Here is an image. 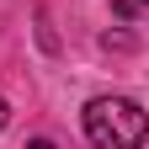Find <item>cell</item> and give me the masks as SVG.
<instances>
[{
    "label": "cell",
    "mask_w": 149,
    "mask_h": 149,
    "mask_svg": "<svg viewBox=\"0 0 149 149\" xmlns=\"http://www.w3.org/2000/svg\"><path fill=\"white\" fill-rule=\"evenodd\" d=\"M85 133L96 149H139L149 133V117L128 96H96L85 107Z\"/></svg>",
    "instance_id": "obj_1"
},
{
    "label": "cell",
    "mask_w": 149,
    "mask_h": 149,
    "mask_svg": "<svg viewBox=\"0 0 149 149\" xmlns=\"http://www.w3.org/2000/svg\"><path fill=\"white\" fill-rule=\"evenodd\" d=\"M27 149H53V144H48V139H32V144H27Z\"/></svg>",
    "instance_id": "obj_2"
},
{
    "label": "cell",
    "mask_w": 149,
    "mask_h": 149,
    "mask_svg": "<svg viewBox=\"0 0 149 149\" xmlns=\"http://www.w3.org/2000/svg\"><path fill=\"white\" fill-rule=\"evenodd\" d=\"M0 123H6V101H0Z\"/></svg>",
    "instance_id": "obj_3"
},
{
    "label": "cell",
    "mask_w": 149,
    "mask_h": 149,
    "mask_svg": "<svg viewBox=\"0 0 149 149\" xmlns=\"http://www.w3.org/2000/svg\"><path fill=\"white\" fill-rule=\"evenodd\" d=\"M144 6H149V0H144Z\"/></svg>",
    "instance_id": "obj_4"
}]
</instances>
